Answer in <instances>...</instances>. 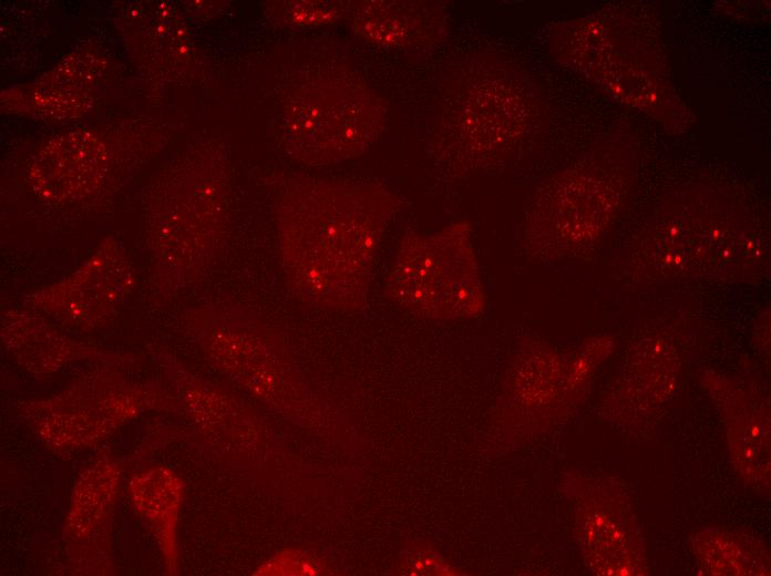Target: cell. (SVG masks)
Masks as SVG:
<instances>
[{"label":"cell","instance_id":"obj_2","mask_svg":"<svg viewBox=\"0 0 771 576\" xmlns=\"http://www.w3.org/2000/svg\"><path fill=\"white\" fill-rule=\"evenodd\" d=\"M526 99L514 69L500 58L475 54L443 79L428 136L434 169L459 182L501 169L521 143Z\"/></svg>","mask_w":771,"mask_h":576},{"label":"cell","instance_id":"obj_1","mask_svg":"<svg viewBox=\"0 0 771 576\" xmlns=\"http://www.w3.org/2000/svg\"><path fill=\"white\" fill-rule=\"evenodd\" d=\"M401 205L389 186L372 178L289 177L275 198L288 291L322 310L362 311L383 238Z\"/></svg>","mask_w":771,"mask_h":576},{"label":"cell","instance_id":"obj_10","mask_svg":"<svg viewBox=\"0 0 771 576\" xmlns=\"http://www.w3.org/2000/svg\"><path fill=\"white\" fill-rule=\"evenodd\" d=\"M546 191L525 224L523 245L533 256L559 257L592 238L590 184L580 175L567 176Z\"/></svg>","mask_w":771,"mask_h":576},{"label":"cell","instance_id":"obj_7","mask_svg":"<svg viewBox=\"0 0 771 576\" xmlns=\"http://www.w3.org/2000/svg\"><path fill=\"white\" fill-rule=\"evenodd\" d=\"M155 387L125 381L119 376H91L48 400L31 402L40 430L84 432V443L100 440L113 426L140 411L155 407ZM74 435V440L76 436Z\"/></svg>","mask_w":771,"mask_h":576},{"label":"cell","instance_id":"obj_8","mask_svg":"<svg viewBox=\"0 0 771 576\" xmlns=\"http://www.w3.org/2000/svg\"><path fill=\"white\" fill-rule=\"evenodd\" d=\"M351 30L382 49L429 51L448 35L450 13L443 1H350Z\"/></svg>","mask_w":771,"mask_h":576},{"label":"cell","instance_id":"obj_11","mask_svg":"<svg viewBox=\"0 0 771 576\" xmlns=\"http://www.w3.org/2000/svg\"><path fill=\"white\" fill-rule=\"evenodd\" d=\"M1 335L11 356L33 374H50L74 360L113 359L109 353L75 342L30 310L6 311Z\"/></svg>","mask_w":771,"mask_h":576},{"label":"cell","instance_id":"obj_3","mask_svg":"<svg viewBox=\"0 0 771 576\" xmlns=\"http://www.w3.org/2000/svg\"><path fill=\"white\" fill-rule=\"evenodd\" d=\"M387 114L384 101L354 70L317 69L282 99L281 143L289 156L308 166L338 164L374 146Z\"/></svg>","mask_w":771,"mask_h":576},{"label":"cell","instance_id":"obj_9","mask_svg":"<svg viewBox=\"0 0 771 576\" xmlns=\"http://www.w3.org/2000/svg\"><path fill=\"white\" fill-rule=\"evenodd\" d=\"M109 169L105 146L94 133L73 131L48 142L29 167L33 191L55 203L82 199L100 188Z\"/></svg>","mask_w":771,"mask_h":576},{"label":"cell","instance_id":"obj_4","mask_svg":"<svg viewBox=\"0 0 771 576\" xmlns=\"http://www.w3.org/2000/svg\"><path fill=\"white\" fill-rule=\"evenodd\" d=\"M472 234L465 219L433 233L407 232L386 277L387 298L412 315L434 320L482 313L487 298Z\"/></svg>","mask_w":771,"mask_h":576},{"label":"cell","instance_id":"obj_6","mask_svg":"<svg viewBox=\"0 0 771 576\" xmlns=\"http://www.w3.org/2000/svg\"><path fill=\"white\" fill-rule=\"evenodd\" d=\"M134 284L135 274L124 248L107 238L75 271L27 296L24 304L64 327L91 330L112 320Z\"/></svg>","mask_w":771,"mask_h":576},{"label":"cell","instance_id":"obj_14","mask_svg":"<svg viewBox=\"0 0 771 576\" xmlns=\"http://www.w3.org/2000/svg\"><path fill=\"white\" fill-rule=\"evenodd\" d=\"M104 64L97 56L73 54L58 64L42 81L85 91L84 86L96 82Z\"/></svg>","mask_w":771,"mask_h":576},{"label":"cell","instance_id":"obj_5","mask_svg":"<svg viewBox=\"0 0 771 576\" xmlns=\"http://www.w3.org/2000/svg\"><path fill=\"white\" fill-rule=\"evenodd\" d=\"M158 225L152 280L158 292L174 295L205 271L218 245L226 207L220 167L198 165L181 172Z\"/></svg>","mask_w":771,"mask_h":576},{"label":"cell","instance_id":"obj_12","mask_svg":"<svg viewBox=\"0 0 771 576\" xmlns=\"http://www.w3.org/2000/svg\"><path fill=\"white\" fill-rule=\"evenodd\" d=\"M91 102L92 97L86 91L42 80L4 94V104L13 110L53 120L78 117L89 110Z\"/></svg>","mask_w":771,"mask_h":576},{"label":"cell","instance_id":"obj_13","mask_svg":"<svg viewBox=\"0 0 771 576\" xmlns=\"http://www.w3.org/2000/svg\"><path fill=\"white\" fill-rule=\"evenodd\" d=\"M350 1H270L266 11L270 21L287 28L332 24L347 17Z\"/></svg>","mask_w":771,"mask_h":576}]
</instances>
